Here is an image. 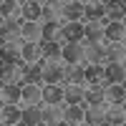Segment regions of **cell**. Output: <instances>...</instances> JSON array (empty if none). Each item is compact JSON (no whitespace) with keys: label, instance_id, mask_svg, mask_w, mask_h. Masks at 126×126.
Segmentation results:
<instances>
[{"label":"cell","instance_id":"cell-19","mask_svg":"<svg viewBox=\"0 0 126 126\" xmlns=\"http://www.w3.org/2000/svg\"><path fill=\"white\" fill-rule=\"evenodd\" d=\"M20 46H23V38H3V43H0V56L20 58Z\"/></svg>","mask_w":126,"mask_h":126},{"label":"cell","instance_id":"cell-23","mask_svg":"<svg viewBox=\"0 0 126 126\" xmlns=\"http://www.w3.org/2000/svg\"><path fill=\"white\" fill-rule=\"evenodd\" d=\"M40 58H61V40H40Z\"/></svg>","mask_w":126,"mask_h":126},{"label":"cell","instance_id":"cell-29","mask_svg":"<svg viewBox=\"0 0 126 126\" xmlns=\"http://www.w3.org/2000/svg\"><path fill=\"white\" fill-rule=\"evenodd\" d=\"M124 40H126V38H124Z\"/></svg>","mask_w":126,"mask_h":126},{"label":"cell","instance_id":"cell-5","mask_svg":"<svg viewBox=\"0 0 126 126\" xmlns=\"http://www.w3.org/2000/svg\"><path fill=\"white\" fill-rule=\"evenodd\" d=\"M61 58L66 63H73V66H78L83 61V50H81V43L78 40H63L61 43Z\"/></svg>","mask_w":126,"mask_h":126},{"label":"cell","instance_id":"cell-13","mask_svg":"<svg viewBox=\"0 0 126 126\" xmlns=\"http://www.w3.org/2000/svg\"><path fill=\"white\" fill-rule=\"evenodd\" d=\"M103 81L106 83H126L124 63H106L103 66Z\"/></svg>","mask_w":126,"mask_h":126},{"label":"cell","instance_id":"cell-15","mask_svg":"<svg viewBox=\"0 0 126 126\" xmlns=\"http://www.w3.org/2000/svg\"><path fill=\"white\" fill-rule=\"evenodd\" d=\"M83 5H86L83 20H101V18H106V3H103V0H83Z\"/></svg>","mask_w":126,"mask_h":126},{"label":"cell","instance_id":"cell-27","mask_svg":"<svg viewBox=\"0 0 126 126\" xmlns=\"http://www.w3.org/2000/svg\"><path fill=\"white\" fill-rule=\"evenodd\" d=\"M124 121H126V106H124Z\"/></svg>","mask_w":126,"mask_h":126},{"label":"cell","instance_id":"cell-18","mask_svg":"<svg viewBox=\"0 0 126 126\" xmlns=\"http://www.w3.org/2000/svg\"><path fill=\"white\" fill-rule=\"evenodd\" d=\"M0 103H23V88L20 86H0Z\"/></svg>","mask_w":126,"mask_h":126},{"label":"cell","instance_id":"cell-7","mask_svg":"<svg viewBox=\"0 0 126 126\" xmlns=\"http://www.w3.org/2000/svg\"><path fill=\"white\" fill-rule=\"evenodd\" d=\"M20 88H23V106H38V103H43V86L23 81Z\"/></svg>","mask_w":126,"mask_h":126},{"label":"cell","instance_id":"cell-30","mask_svg":"<svg viewBox=\"0 0 126 126\" xmlns=\"http://www.w3.org/2000/svg\"><path fill=\"white\" fill-rule=\"evenodd\" d=\"M56 126H58V124H56Z\"/></svg>","mask_w":126,"mask_h":126},{"label":"cell","instance_id":"cell-17","mask_svg":"<svg viewBox=\"0 0 126 126\" xmlns=\"http://www.w3.org/2000/svg\"><path fill=\"white\" fill-rule=\"evenodd\" d=\"M20 38L28 40V43H40V23L23 20V25H20Z\"/></svg>","mask_w":126,"mask_h":126},{"label":"cell","instance_id":"cell-12","mask_svg":"<svg viewBox=\"0 0 126 126\" xmlns=\"http://www.w3.org/2000/svg\"><path fill=\"white\" fill-rule=\"evenodd\" d=\"M20 25L23 18H3L0 20V38H20Z\"/></svg>","mask_w":126,"mask_h":126},{"label":"cell","instance_id":"cell-6","mask_svg":"<svg viewBox=\"0 0 126 126\" xmlns=\"http://www.w3.org/2000/svg\"><path fill=\"white\" fill-rule=\"evenodd\" d=\"M86 35V28H83V20L78 23H61V30H58V38L56 40H81Z\"/></svg>","mask_w":126,"mask_h":126},{"label":"cell","instance_id":"cell-1","mask_svg":"<svg viewBox=\"0 0 126 126\" xmlns=\"http://www.w3.org/2000/svg\"><path fill=\"white\" fill-rule=\"evenodd\" d=\"M50 5L56 10L58 23H78L86 15V5L83 0H50Z\"/></svg>","mask_w":126,"mask_h":126},{"label":"cell","instance_id":"cell-24","mask_svg":"<svg viewBox=\"0 0 126 126\" xmlns=\"http://www.w3.org/2000/svg\"><path fill=\"white\" fill-rule=\"evenodd\" d=\"M124 106H126V101H119V103H109V119L113 121V126H126L124 121Z\"/></svg>","mask_w":126,"mask_h":126},{"label":"cell","instance_id":"cell-9","mask_svg":"<svg viewBox=\"0 0 126 126\" xmlns=\"http://www.w3.org/2000/svg\"><path fill=\"white\" fill-rule=\"evenodd\" d=\"M103 38L109 43H119L126 38V20H109V25L103 28Z\"/></svg>","mask_w":126,"mask_h":126},{"label":"cell","instance_id":"cell-3","mask_svg":"<svg viewBox=\"0 0 126 126\" xmlns=\"http://www.w3.org/2000/svg\"><path fill=\"white\" fill-rule=\"evenodd\" d=\"M23 121V106L15 103H3L0 106V126H20Z\"/></svg>","mask_w":126,"mask_h":126},{"label":"cell","instance_id":"cell-10","mask_svg":"<svg viewBox=\"0 0 126 126\" xmlns=\"http://www.w3.org/2000/svg\"><path fill=\"white\" fill-rule=\"evenodd\" d=\"M63 119H66L71 126H83L86 124V103H76V106H68L66 103Z\"/></svg>","mask_w":126,"mask_h":126},{"label":"cell","instance_id":"cell-22","mask_svg":"<svg viewBox=\"0 0 126 126\" xmlns=\"http://www.w3.org/2000/svg\"><path fill=\"white\" fill-rule=\"evenodd\" d=\"M43 103L48 106L63 103V86H43Z\"/></svg>","mask_w":126,"mask_h":126},{"label":"cell","instance_id":"cell-16","mask_svg":"<svg viewBox=\"0 0 126 126\" xmlns=\"http://www.w3.org/2000/svg\"><path fill=\"white\" fill-rule=\"evenodd\" d=\"M109 20H126V0H103Z\"/></svg>","mask_w":126,"mask_h":126},{"label":"cell","instance_id":"cell-28","mask_svg":"<svg viewBox=\"0 0 126 126\" xmlns=\"http://www.w3.org/2000/svg\"><path fill=\"white\" fill-rule=\"evenodd\" d=\"M124 71H126V61H124Z\"/></svg>","mask_w":126,"mask_h":126},{"label":"cell","instance_id":"cell-20","mask_svg":"<svg viewBox=\"0 0 126 126\" xmlns=\"http://www.w3.org/2000/svg\"><path fill=\"white\" fill-rule=\"evenodd\" d=\"M109 103H119V101H126V83H109L106 91H103Z\"/></svg>","mask_w":126,"mask_h":126},{"label":"cell","instance_id":"cell-2","mask_svg":"<svg viewBox=\"0 0 126 126\" xmlns=\"http://www.w3.org/2000/svg\"><path fill=\"white\" fill-rule=\"evenodd\" d=\"M61 66H63V58H40L38 61L43 86H58L61 83Z\"/></svg>","mask_w":126,"mask_h":126},{"label":"cell","instance_id":"cell-11","mask_svg":"<svg viewBox=\"0 0 126 126\" xmlns=\"http://www.w3.org/2000/svg\"><path fill=\"white\" fill-rule=\"evenodd\" d=\"M23 106V103H20ZM20 126H43V106H23V121Z\"/></svg>","mask_w":126,"mask_h":126},{"label":"cell","instance_id":"cell-14","mask_svg":"<svg viewBox=\"0 0 126 126\" xmlns=\"http://www.w3.org/2000/svg\"><path fill=\"white\" fill-rule=\"evenodd\" d=\"M109 25V18H101V20H83V28H86V35L83 38H91V40H103V28Z\"/></svg>","mask_w":126,"mask_h":126},{"label":"cell","instance_id":"cell-26","mask_svg":"<svg viewBox=\"0 0 126 126\" xmlns=\"http://www.w3.org/2000/svg\"><path fill=\"white\" fill-rule=\"evenodd\" d=\"M20 13V0H3L0 3V18H15Z\"/></svg>","mask_w":126,"mask_h":126},{"label":"cell","instance_id":"cell-25","mask_svg":"<svg viewBox=\"0 0 126 126\" xmlns=\"http://www.w3.org/2000/svg\"><path fill=\"white\" fill-rule=\"evenodd\" d=\"M61 23L58 20H48V23H40V40H56L58 38Z\"/></svg>","mask_w":126,"mask_h":126},{"label":"cell","instance_id":"cell-8","mask_svg":"<svg viewBox=\"0 0 126 126\" xmlns=\"http://www.w3.org/2000/svg\"><path fill=\"white\" fill-rule=\"evenodd\" d=\"M86 86H76V83H66L63 86V101L68 106H76V103H83L86 101Z\"/></svg>","mask_w":126,"mask_h":126},{"label":"cell","instance_id":"cell-4","mask_svg":"<svg viewBox=\"0 0 126 126\" xmlns=\"http://www.w3.org/2000/svg\"><path fill=\"white\" fill-rule=\"evenodd\" d=\"M40 15H43V0H20V13H18V18L40 23Z\"/></svg>","mask_w":126,"mask_h":126},{"label":"cell","instance_id":"cell-21","mask_svg":"<svg viewBox=\"0 0 126 126\" xmlns=\"http://www.w3.org/2000/svg\"><path fill=\"white\" fill-rule=\"evenodd\" d=\"M20 61H25V63H38V61H40V46L23 40V46H20Z\"/></svg>","mask_w":126,"mask_h":126}]
</instances>
